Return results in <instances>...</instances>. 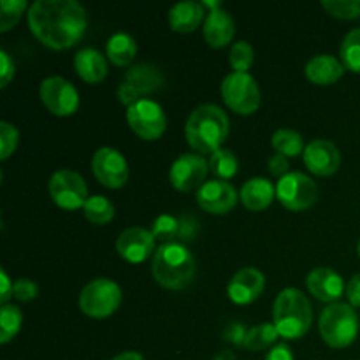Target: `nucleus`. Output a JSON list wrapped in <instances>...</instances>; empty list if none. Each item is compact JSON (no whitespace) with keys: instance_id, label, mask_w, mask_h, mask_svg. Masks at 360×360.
<instances>
[{"instance_id":"nucleus-10","label":"nucleus","mask_w":360,"mask_h":360,"mask_svg":"<svg viewBox=\"0 0 360 360\" xmlns=\"http://www.w3.org/2000/svg\"><path fill=\"white\" fill-rule=\"evenodd\" d=\"M276 199L290 211H304L319 199V186L302 172H288L276 185Z\"/></svg>"},{"instance_id":"nucleus-38","label":"nucleus","mask_w":360,"mask_h":360,"mask_svg":"<svg viewBox=\"0 0 360 360\" xmlns=\"http://www.w3.org/2000/svg\"><path fill=\"white\" fill-rule=\"evenodd\" d=\"M16 72V67H14L13 58L9 56L7 51H0V88H7V84L11 83V79L14 77Z\"/></svg>"},{"instance_id":"nucleus-8","label":"nucleus","mask_w":360,"mask_h":360,"mask_svg":"<svg viewBox=\"0 0 360 360\" xmlns=\"http://www.w3.org/2000/svg\"><path fill=\"white\" fill-rule=\"evenodd\" d=\"M164 84V76L160 70L150 63H137L130 67L125 74V79L118 86V98L127 109L130 105L143 101V97L158 91Z\"/></svg>"},{"instance_id":"nucleus-31","label":"nucleus","mask_w":360,"mask_h":360,"mask_svg":"<svg viewBox=\"0 0 360 360\" xmlns=\"http://www.w3.org/2000/svg\"><path fill=\"white\" fill-rule=\"evenodd\" d=\"M341 63L352 72H360V28H354L345 35L340 49Z\"/></svg>"},{"instance_id":"nucleus-12","label":"nucleus","mask_w":360,"mask_h":360,"mask_svg":"<svg viewBox=\"0 0 360 360\" xmlns=\"http://www.w3.org/2000/svg\"><path fill=\"white\" fill-rule=\"evenodd\" d=\"M39 97L51 115L70 116L79 108V94L70 81L62 76L46 77L39 86Z\"/></svg>"},{"instance_id":"nucleus-33","label":"nucleus","mask_w":360,"mask_h":360,"mask_svg":"<svg viewBox=\"0 0 360 360\" xmlns=\"http://www.w3.org/2000/svg\"><path fill=\"white\" fill-rule=\"evenodd\" d=\"M27 9L30 7L25 0H2L0 2V32L6 34L14 25H18Z\"/></svg>"},{"instance_id":"nucleus-30","label":"nucleus","mask_w":360,"mask_h":360,"mask_svg":"<svg viewBox=\"0 0 360 360\" xmlns=\"http://www.w3.org/2000/svg\"><path fill=\"white\" fill-rule=\"evenodd\" d=\"M83 213L88 221L95 225H105L115 218V206L111 200L104 195L88 197L86 204L83 207Z\"/></svg>"},{"instance_id":"nucleus-36","label":"nucleus","mask_w":360,"mask_h":360,"mask_svg":"<svg viewBox=\"0 0 360 360\" xmlns=\"http://www.w3.org/2000/svg\"><path fill=\"white\" fill-rule=\"evenodd\" d=\"M20 143V132L9 122H0V160H7L16 151Z\"/></svg>"},{"instance_id":"nucleus-17","label":"nucleus","mask_w":360,"mask_h":360,"mask_svg":"<svg viewBox=\"0 0 360 360\" xmlns=\"http://www.w3.org/2000/svg\"><path fill=\"white\" fill-rule=\"evenodd\" d=\"M266 288V278L257 267H243L227 285V295L234 304L246 306L255 302Z\"/></svg>"},{"instance_id":"nucleus-7","label":"nucleus","mask_w":360,"mask_h":360,"mask_svg":"<svg viewBox=\"0 0 360 360\" xmlns=\"http://www.w3.org/2000/svg\"><path fill=\"white\" fill-rule=\"evenodd\" d=\"M221 98L229 109L250 116L260 108V90L255 77L248 72H231L221 81Z\"/></svg>"},{"instance_id":"nucleus-20","label":"nucleus","mask_w":360,"mask_h":360,"mask_svg":"<svg viewBox=\"0 0 360 360\" xmlns=\"http://www.w3.org/2000/svg\"><path fill=\"white\" fill-rule=\"evenodd\" d=\"M204 39L211 48H225L232 42L236 35V23L225 9L210 11L204 21Z\"/></svg>"},{"instance_id":"nucleus-27","label":"nucleus","mask_w":360,"mask_h":360,"mask_svg":"<svg viewBox=\"0 0 360 360\" xmlns=\"http://www.w3.org/2000/svg\"><path fill=\"white\" fill-rule=\"evenodd\" d=\"M278 338H280V334H278L274 323H260V326L248 329V334H246L243 347L252 352L266 350V348L273 347L276 343Z\"/></svg>"},{"instance_id":"nucleus-37","label":"nucleus","mask_w":360,"mask_h":360,"mask_svg":"<svg viewBox=\"0 0 360 360\" xmlns=\"http://www.w3.org/2000/svg\"><path fill=\"white\" fill-rule=\"evenodd\" d=\"M39 287L35 285V281L27 280V278H21V280L14 281V297L21 302H30L37 297Z\"/></svg>"},{"instance_id":"nucleus-11","label":"nucleus","mask_w":360,"mask_h":360,"mask_svg":"<svg viewBox=\"0 0 360 360\" xmlns=\"http://www.w3.org/2000/svg\"><path fill=\"white\" fill-rule=\"evenodd\" d=\"M127 122L136 136L144 141H157L167 129V116L160 104L150 98H143L127 109Z\"/></svg>"},{"instance_id":"nucleus-15","label":"nucleus","mask_w":360,"mask_h":360,"mask_svg":"<svg viewBox=\"0 0 360 360\" xmlns=\"http://www.w3.org/2000/svg\"><path fill=\"white\" fill-rule=\"evenodd\" d=\"M155 241L151 231L143 227H129L116 239V252L130 264H141L155 255Z\"/></svg>"},{"instance_id":"nucleus-41","label":"nucleus","mask_w":360,"mask_h":360,"mask_svg":"<svg viewBox=\"0 0 360 360\" xmlns=\"http://www.w3.org/2000/svg\"><path fill=\"white\" fill-rule=\"evenodd\" d=\"M345 294H347V299L348 302H350V306H354V308H360V273L355 274V276H352V280L347 283V290H345Z\"/></svg>"},{"instance_id":"nucleus-25","label":"nucleus","mask_w":360,"mask_h":360,"mask_svg":"<svg viewBox=\"0 0 360 360\" xmlns=\"http://www.w3.org/2000/svg\"><path fill=\"white\" fill-rule=\"evenodd\" d=\"M105 55H108L109 62L115 63V65L127 67L129 63H132V60L137 55L136 39L125 32L111 35L108 44H105Z\"/></svg>"},{"instance_id":"nucleus-6","label":"nucleus","mask_w":360,"mask_h":360,"mask_svg":"<svg viewBox=\"0 0 360 360\" xmlns=\"http://www.w3.org/2000/svg\"><path fill=\"white\" fill-rule=\"evenodd\" d=\"M122 288L109 278H95L79 294V309L90 319H108L122 304Z\"/></svg>"},{"instance_id":"nucleus-13","label":"nucleus","mask_w":360,"mask_h":360,"mask_svg":"<svg viewBox=\"0 0 360 360\" xmlns=\"http://www.w3.org/2000/svg\"><path fill=\"white\" fill-rule=\"evenodd\" d=\"M91 171L105 188L118 190L129 181V164L125 157L115 148H101L91 158Z\"/></svg>"},{"instance_id":"nucleus-14","label":"nucleus","mask_w":360,"mask_h":360,"mask_svg":"<svg viewBox=\"0 0 360 360\" xmlns=\"http://www.w3.org/2000/svg\"><path fill=\"white\" fill-rule=\"evenodd\" d=\"M210 162L199 153H185L178 157L169 171L171 185L178 192H193L206 183Z\"/></svg>"},{"instance_id":"nucleus-1","label":"nucleus","mask_w":360,"mask_h":360,"mask_svg":"<svg viewBox=\"0 0 360 360\" xmlns=\"http://www.w3.org/2000/svg\"><path fill=\"white\" fill-rule=\"evenodd\" d=\"M86 11L76 0H37L28 9V27L39 42L63 51L86 32Z\"/></svg>"},{"instance_id":"nucleus-28","label":"nucleus","mask_w":360,"mask_h":360,"mask_svg":"<svg viewBox=\"0 0 360 360\" xmlns=\"http://www.w3.org/2000/svg\"><path fill=\"white\" fill-rule=\"evenodd\" d=\"M239 162L238 157L232 150L227 148H221V150L214 151L210 158V171L213 172L217 178H220L221 181H227V179L234 178L238 174Z\"/></svg>"},{"instance_id":"nucleus-42","label":"nucleus","mask_w":360,"mask_h":360,"mask_svg":"<svg viewBox=\"0 0 360 360\" xmlns=\"http://www.w3.org/2000/svg\"><path fill=\"white\" fill-rule=\"evenodd\" d=\"M264 360H295L294 357V352L288 345L280 343V345H274L273 348L269 350V354L266 355Z\"/></svg>"},{"instance_id":"nucleus-19","label":"nucleus","mask_w":360,"mask_h":360,"mask_svg":"<svg viewBox=\"0 0 360 360\" xmlns=\"http://www.w3.org/2000/svg\"><path fill=\"white\" fill-rule=\"evenodd\" d=\"M306 287L313 297L329 304H334L347 290L343 278L330 267H315L306 276Z\"/></svg>"},{"instance_id":"nucleus-39","label":"nucleus","mask_w":360,"mask_h":360,"mask_svg":"<svg viewBox=\"0 0 360 360\" xmlns=\"http://www.w3.org/2000/svg\"><path fill=\"white\" fill-rule=\"evenodd\" d=\"M267 167H269L271 174L273 176H278V178H283V176H287L288 169H290V165H288V158L283 157V155L276 153L273 155V157L269 158V162H267Z\"/></svg>"},{"instance_id":"nucleus-18","label":"nucleus","mask_w":360,"mask_h":360,"mask_svg":"<svg viewBox=\"0 0 360 360\" xmlns=\"http://www.w3.org/2000/svg\"><path fill=\"white\" fill-rule=\"evenodd\" d=\"M304 165L309 169V172L315 176H327L336 174L341 165V153L333 141L327 139H315L306 146L304 153Z\"/></svg>"},{"instance_id":"nucleus-45","label":"nucleus","mask_w":360,"mask_h":360,"mask_svg":"<svg viewBox=\"0 0 360 360\" xmlns=\"http://www.w3.org/2000/svg\"><path fill=\"white\" fill-rule=\"evenodd\" d=\"M357 250H359V257H360V239H359V246H357Z\"/></svg>"},{"instance_id":"nucleus-16","label":"nucleus","mask_w":360,"mask_h":360,"mask_svg":"<svg viewBox=\"0 0 360 360\" xmlns=\"http://www.w3.org/2000/svg\"><path fill=\"white\" fill-rule=\"evenodd\" d=\"M197 204L206 213L227 214L238 204V192L231 183L213 179V181H206L197 190Z\"/></svg>"},{"instance_id":"nucleus-3","label":"nucleus","mask_w":360,"mask_h":360,"mask_svg":"<svg viewBox=\"0 0 360 360\" xmlns=\"http://www.w3.org/2000/svg\"><path fill=\"white\" fill-rule=\"evenodd\" d=\"M195 259L183 243H164L157 248L151 262V274L160 287L183 290L195 278Z\"/></svg>"},{"instance_id":"nucleus-2","label":"nucleus","mask_w":360,"mask_h":360,"mask_svg":"<svg viewBox=\"0 0 360 360\" xmlns=\"http://www.w3.org/2000/svg\"><path fill=\"white\" fill-rule=\"evenodd\" d=\"M231 122L221 108L200 104L190 112L185 127V137L190 148L199 155H213L221 150L229 137Z\"/></svg>"},{"instance_id":"nucleus-26","label":"nucleus","mask_w":360,"mask_h":360,"mask_svg":"<svg viewBox=\"0 0 360 360\" xmlns=\"http://www.w3.org/2000/svg\"><path fill=\"white\" fill-rule=\"evenodd\" d=\"M273 148L276 153L283 155V157H297V155L304 153V139L299 132L292 129H280L273 134Z\"/></svg>"},{"instance_id":"nucleus-35","label":"nucleus","mask_w":360,"mask_h":360,"mask_svg":"<svg viewBox=\"0 0 360 360\" xmlns=\"http://www.w3.org/2000/svg\"><path fill=\"white\" fill-rule=\"evenodd\" d=\"M151 234L157 241H162V245L172 243L179 234V221L171 214H160L158 218H155L153 225H151Z\"/></svg>"},{"instance_id":"nucleus-29","label":"nucleus","mask_w":360,"mask_h":360,"mask_svg":"<svg viewBox=\"0 0 360 360\" xmlns=\"http://www.w3.org/2000/svg\"><path fill=\"white\" fill-rule=\"evenodd\" d=\"M23 323V313L18 306L4 304L0 308V343L7 345L18 336Z\"/></svg>"},{"instance_id":"nucleus-43","label":"nucleus","mask_w":360,"mask_h":360,"mask_svg":"<svg viewBox=\"0 0 360 360\" xmlns=\"http://www.w3.org/2000/svg\"><path fill=\"white\" fill-rule=\"evenodd\" d=\"M246 334H248V330H246L241 323H232V326L225 330L224 336H225V340L231 341V343L241 345L243 347V345H245Z\"/></svg>"},{"instance_id":"nucleus-24","label":"nucleus","mask_w":360,"mask_h":360,"mask_svg":"<svg viewBox=\"0 0 360 360\" xmlns=\"http://www.w3.org/2000/svg\"><path fill=\"white\" fill-rule=\"evenodd\" d=\"M74 69L77 76L90 84H97L108 76V62L104 55L94 48H84L74 56Z\"/></svg>"},{"instance_id":"nucleus-34","label":"nucleus","mask_w":360,"mask_h":360,"mask_svg":"<svg viewBox=\"0 0 360 360\" xmlns=\"http://www.w3.org/2000/svg\"><path fill=\"white\" fill-rule=\"evenodd\" d=\"M320 6L334 18L357 20L360 18V0H322Z\"/></svg>"},{"instance_id":"nucleus-23","label":"nucleus","mask_w":360,"mask_h":360,"mask_svg":"<svg viewBox=\"0 0 360 360\" xmlns=\"http://www.w3.org/2000/svg\"><path fill=\"white\" fill-rule=\"evenodd\" d=\"M206 11L204 6L193 0H186V2H179L169 11V25L178 34H190L195 30L202 21H206Z\"/></svg>"},{"instance_id":"nucleus-21","label":"nucleus","mask_w":360,"mask_h":360,"mask_svg":"<svg viewBox=\"0 0 360 360\" xmlns=\"http://www.w3.org/2000/svg\"><path fill=\"white\" fill-rule=\"evenodd\" d=\"M345 65L341 60H338L333 55H316L306 63L304 76L306 79L311 81L313 84L319 86H329L340 81L345 74Z\"/></svg>"},{"instance_id":"nucleus-9","label":"nucleus","mask_w":360,"mask_h":360,"mask_svg":"<svg viewBox=\"0 0 360 360\" xmlns=\"http://www.w3.org/2000/svg\"><path fill=\"white\" fill-rule=\"evenodd\" d=\"M49 195L58 207L76 211L88 200V186L83 176L70 169H60L49 178Z\"/></svg>"},{"instance_id":"nucleus-5","label":"nucleus","mask_w":360,"mask_h":360,"mask_svg":"<svg viewBox=\"0 0 360 360\" xmlns=\"http://www.w3.org/2000/svg\"><path fill=\"white\" fill-rule=\"evenodd\" d=\"M322 340L330 348H347L359 336V316L354 306L334 302L322 311L319 320Z\"/></svg>"},{"instance_id":"nucleus-40","label":"nucleus","mask_w":360,"mask_h":360,"mask_svg":"<svg viewBox=\"0 0 360 360\" xmlns=\"http://www.w3.org/2000/svg\"><path fill=\"white\" fill-rule=\"evenodd\" d=\"M11 297H14V283L6 269H0V304H9Z\"/></svg>"},{"instance_id":"nucleus-22","label":"nucleus","mask_w":360,"mask_h":360,"mask_svg":"<svg viewBox=\"0 0 360 360\" xmlns=\"http://www.w3.org/2000/svg\"><path fill=\"white\" fill-rule=\"evenodd\" d=\"M239 197L246 210L264 211L273 204L276 197V186L266 178H253L241 186Z\"/></svg>"},{"instance_id":"nucleus-4","label":"nucleus","mask_w":360,"mask_h":360,"mask_svg":"<svg viewBox=\"0 0 360 360\" xmlns=\"http://www.w3.org/2000/svg\"><path fill=\"white\" fill-rule=\"evenodd\" d=\"M273 323L285 340H301L313 323L309 299L297 288H285L278 294L273 306Z\"/></svg>"},{"instance_id":"nucleus-32","label":"nucleus","mask_w":360,"mask_h":360,"mask_svg":"<svg viewBox=\"0 0 360 360\" xmlns=\"http://www.w3.org/2000/svg\"><path fill=\"white\" fill-rule=\"evenodd\" d=\"M253 62H255V51L250 42L238 41L232 44L231 51H229V63L234 72H248Z\"/></svg>"},{"instance_id":"nucleus-44","label":"nucleus","mask_w":360,"mask_h":360,"mask_svg":"<svg viewBox=\"0 0 360 360\" xmlns=\"http://www.w3.org/2000/svg\"><path fill=\"white\" fill-rule=\"evenodd\" d=\"M111 360H144V357L137 352H122V354L115 355Z\"/></svg>"}]
</instances>
